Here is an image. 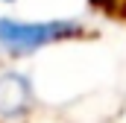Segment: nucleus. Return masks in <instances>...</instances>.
<instances>
[{"label":"nucleus","instance_id":"3","mask_svg":"<svg viewBox=\"0 0 126 123\" xmlns=\"http://www.w3.org/2000/svg\"><path fill=\"white\" fill-rule=\"evenodd\" d=\"M3 3H15V0H3Z\"/></svg>","mask_w":126,"mask_h":123},{"label":"nucleus","instance_id":"1","mask_svg":"<svg viewBox=\"0 0 126 123\" xmlns=\"http://www.w3.org/2000/svg\"><path fill=\"white\" fill-rule=\"evenodd\" d=\"M85 24L76 18H53V21H18L0 18V47L9 56H30L41 47L79 38Z\"/></svg>","mask_w":126,"mask_h":123},{"label":"nucleus","instance_id":"2","mask_svg":"<svg viewBox=\"0 0 126 123\" xmlns=\"http://www.w3.org/2000/svg\"><path fill=\"white\" fill-rule=\"evenodd\" d=\"M32 108V82L30 76L9 70L0 73V117L3 120H15L21 114H27Z\"/></svg>","mask_w":126,"mask_h":123}]
</instances>
